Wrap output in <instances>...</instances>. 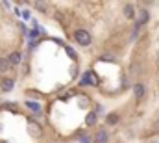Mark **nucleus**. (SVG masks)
Instances as JSON below:
<instances>
[{"instance_id": "f257e3e1", "label": "nucleus", "mask_w": 159, "mask_h": 143, "mask_svg": "<svg viewBox=\"0 0 159 143\" xmlns=\"http://www.w3.org/2000/svg\"><path fill=\"white\" fill-rule=\"evenodd\" d=\"M74 39H76V43H78L80 47H89L93 43V36L87 30H83V28H80V30L74 32Z\"/></svg>"}, {"instance_id": "f03ea898", "label": "nucleus", "mask_w": 159, "mask_h": 143, "mask_svg": "<svg viewBox=\"0 0 159 143\" xmlns=\"http://www.w3.org/2000/svg\"><path fill=\"white\" fill-rule=\"evenodd\" d=\"M148 19H150V11H148V9H141V11H139V15H137L135 26H137V28H141L143 24H146V22H148Z\"/></svg>"}, {"instance_id": "7ed1b4c3", "label": "nucleus", "mask_w": 159, "mask_h": 143, "mask_svg": "<svg viewBox=\"0 0 159 143\" xmlns=\"http://www.w3.org/2000/svg\"><path fill=\"white\" fill-rule=\"evenodd\" d=\"M109 141V132L107 130H98L94 136V143H107Z\"/></svg>"}, {"instance_id": "20e7f679", "label": "nucleus", "mask_w": 159, "mask_h": 143, "mask_svg": "<svg viewBox=\"0 0 159 143\" xmlns=\"http://www.w3.org/2000/svg\"><path fill=\"white\" fill-rule=\"evenodd\" d=\"M7 60H9L11 67H15V65H20V62H22V54H20V52H11V54L7 56Z\"/></svg>"}, {"instance_id": "39448f33", "label": "nucleus", "mask_w": 159, "mask_h": 143, "mask_svg": "<svg viewBox=\"0 0 159 143\" xmlns=\"http://www.w3.org/2000/svg\"><path fill=\"white\" fill-rule=\"evenodd\" d=\"M133 93H135V99H137V101H141V99L144 97V93H146L144 84H135V86H133Z\"/></svg>"}, {"instance_id": "423d86ee", "label": "nucleus", "mask_w": 159, "mask_h": 143, "mask_svg": "<svg viewBox=\"0 0 159 143\" xmlns=\"http://www.w3.org/2000/svg\"><path fill=\"white\" fill-rule=\"evenodd\" d=\"M124 17L126 19H135V7H133V4H126L124 6Z\"/></svg>"}, {"instance_id": "0eeeda50", "label": "nucleus", "mask_w": 159, "mask_h": 143, "mask_svg": "<svg viewBox=\"0 0 159 143\" xmlns=\"http://www.w3.org/2000/svg\"><path fill=\"white\" fill-rule=\"evenodd\" d=\"M13 86H15V80H13V78H4V80H2V91L7 93V91L13 89Z\"/></svg>"}, {"instance_id": "6e6552de", "label": "nucleus", "mask_w": 159, "mask_h": 143, "mask_svg": "<svg viewBox=\"0 0 159 143\" xmlns=\"http://www.w3.org/2000/svg\"><path fill=\"white\" fill-rule=\"evenodd\" d=\"M11 69V63L7 58H0V72H7Z\"/></svg>"}, {"instance_id": "1a4fd4ad", "label": "nucleus", "mask_w": 159, "mask_h": 143, "mask_svg": "<svg viewBox=\"0 0 159 143\" xmlns=\"http://www.w3.org/2000/svg\"><path fill=\"white\" fill-rule=\"evenodd\" d=\"M24 104H26V106L30 108V110L37 111V113H41V111H43V108H41V104H39V102H35V101H26Z\"/></svg>"}, {"instance_id": "9d476101", "label": "nucleus", "mask_w": 159, "mask_h": 143, "mask_svg": "<svg viewBox=\"0 0 159 143\" xmlns=\"http://www.w3.org/2000/svg\"><path fill=\"white\" fill-rule=\"evenodd\" d=\"M96 121H98V115H96L94 111H91V113L87 115V119H85L87 126H93V125H96Z\"/></svg>"}, {"instance_id": "9b49d317", "label": "nucleus", "mask_w": 159, "mask_h": 143, "mask_svg": "<svg viewBox=\"0 0 159 143\" xmlns=\"http://www.w3.org/2000/svg\"><path fill=\"white\" fill-rule=\"evenodd\" d=\"M119 121H120L119 113H109V115L106 117V123H107V125H117Z\"/></svg>"}, {"instance_id": "f8f14e48", "label": "nucleus", "mask_w": 159, "mask_h": 143, "mask_svg": "<svg viewBox=\"0 0 159 143\" xmlns=\"http://www.w3.org/2000/svg\"><path fill=\"white\" fill-rule=\"evenodd\" d=\"M30 130H32V134H41V126L35 125L34 121H30Z\"/></svg>"}, {"instance_id": "ddd939ff", "label": "nucleus", "mask_w": 159, "mask_h": 143, "mask_svg": "<svg viewBox=\"0 0 159 143\" xmlns=\"http://www.w3.org/2000/svg\"><path fill=\"white\" fill-rule=\"evenodd\" d=\"M35 7L41 9V11H46V4L44 2H35Z\"/></svg>"}, {"instance_id": "4468645a", "label": "nucleus", "mask_w": 159, "mask_h": 143, "mask_svg": "<svg viewBox=\"0 0 159 143\" xmlns=\"http://www.w3.org/2000/svg\"><path fill=\"white\" fill-rule=\"evenodd\" d=\"M22 17L24 19H30V11H22Z\"/></svg>"}]
</instances>
